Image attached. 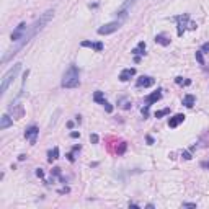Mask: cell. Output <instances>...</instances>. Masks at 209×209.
<instances>
[{"label":"cell","instance_id":"cell-32","mask_svg":"<svg viewBox=\"0 0 209 209\" xmlns=\"http://www.w3.org/2000/svg\"><path fill=\"white\" fill-rule=\"evenodd\" d=\"M67 159H69V162H75V157H74L72 152H70V154H67Z\"/></svg>","mask_w":209,"mask_h":209},{"label":"cell","instance_id":"cell-6","mask_svg":"<svg viewBox=\"0 0 209 209\" xmlns=\"http://www.w3.org/2000/svg\"><path fill=\"white\" fill-rule=\"evenodd\" d=\"M175 20H177V23H178V36H183V33H185V30H186V26H188L190 15L183 13V15H180V16H175Z\"/></svg>","mask_w":209,"mask_h":209},{"label":"cell","instance_id":"cell-34","mask_svg":"<svg viewBox=\"0 0 209 209\" xmlns=\"http://www.w3.org/2000/svg\"><path fill=\"white\" fill-rule=\"evenodd\" d=\"M147 142H149V146H152V144H154V139L150 136H147Z\"/></svg>","mask_w":209,"mask_h":209},{"label":"cell","instance_id":"cell-13","mask_svg":"<svg viewBox=\"0 0 209 209\" xmlns=\"http://www.w3.org/2000/svg\"><path fill=\"white\" fill-rule=\"evenodd\" d=\"M132 3H134V0H126V2L123 3V7H121V8L116 12V15H118V16H121V18H123V16H126V15H127V10H129V5H132Z\"/></svg>","mask_w":209,"mask_h":209},{"label":"cell","instance_id":"cell-14","mask_svg":"<svg viewBox=\"0 0 209 209\" xmlns=\"http://www.w3.org/2000/svg\"><path fill=\"white\" fill-rule=\"evenodd\" d=\"M13 124V119L10 118L8 114H3L2 118H0V129H7Z\"/></svg>","mask_w":209,"mask_h":209},{"label":"cell","instance_id":"cell-19","mask_svg":"<svg viewBox=\"0 0 209 209\" xmlns=\"http://www.w3.org/2000/svg\"><path fill=\"white\" fill-rule=\"evenodd\" d=\"M93 100L96 101V103H100V104H103V101H104V96H103V91H95V95H93Z\"/></svg>","mask_w":209,"mask_h":209},{"label":"cell","instance_id":"cell-25","mask_svg":"<svg viewBox=\"0 0 209 209\" xmlns=\"http://www.w3.org/2000/svg\"><path fill=\"white\" fill-rule=\"evenodd\" d=\"M52 175L59 177V175H60V168H59V167H54V168H52Z\"/></svg>","mask_w":209,"mask_h":209},{"label":"cell","instance_id":"cell-26","mask_svg":"<svg viewBox=\"0 0 209 209\" xmlns=\"http://www.w3.org/2000/svg\"><path fill=\"white\" fill-rule=\"evenodd\" d=\"M201 52H209V43L203 44V47H201Z\"/></svg>","mask_w":209,"mask_h":209},{"label":"cell","instance_id":"cell-5","mask_svg":"<svg viewBox=\"0 0 209 209\" xmlns=\"http://www.w3.org/2000/svg\"><path fill=\"white\" fill-rule=\"evenodd\" d=\"M28 28H30V26H28V25H26L25 21L20 23L18 26H16V28L13 30V33H12V41H13V43H18L20 39H21V38L25 36V34H26Z\"/></svg>","mask_w":209,"mask_h":209},{"label":"cell","instance_id":"cell-20","mask_svg":"<svg viewBox=\"0 0 209 209\" xmlns=\"http://www.w3.org/2000/svg\"><path fill=\"white\" fill-rule=\"evenodd\" d=\"M165 114H170V108H164V109H160V111H155V118H162Z\"/></svg>","mask_w":209,"mask_h":209},{"label":"cell","instance_id":"cell-22","mask_svg":"<svg viewBox=\"0 0 209 209\" xmlns=\"http://www.w3.org/2000/svg\"><path fill=\"white\" fill-rule=\"evenodd\" d=\"M196 60H198L201 65H204V59H203V52H201V51H198V52H196Z\"/></svg>","mask_w":209,"mask_h":209},{"label":"cell","instance_id":"cell-23","mask_svg":"<svg viewBox=\"0 0 209 209\" xmlns=\"http://www.w3.org/2000/svg\"><path fill=\"white\" fill-rule=\"evenodd\" d=\"M103 106H104V109H106V113H113V106H111L106 100L103 101Z\"/></svg>","mask_w":209,"mask_h":209},{"label":"cell","instance_id":"cell-10","mask_svg":"<svg viewBox=\"0 0 209 209\" xmlns=\"http://www.w3.org/2000/svg\"><path fill=\"white\" fill-rule=\"evenodd\" d=\"M183 121H185V114H175V116H173V118H170L168 119V126L170 127H177L178 124H182Z\"/></svg>","mask_w":209,"mask_h":209},{"label":"cell","instance_id":"cell-7","mask_svg":"<svg viewBox=\"0 0 209 209\" xmlns=\"http://www.w3.org/2000/svg\"><path fill=\"white\" fill-rule=\"evenodd\" d=\"M38 134H39V129H38L36 126H30L26 131H25V137H26L31 144H36V136Z\"/></svg>","mask_w":209,"mask_h":209},{"label":"cell","instance_id":"cell-16","mask_svg":"<svg viewBox=\"0 0 209 209\" xmlns=\"http://www.w3.org/2000/svg\"><path fill=\"white\" fill-rule=\"evenodd\" d=\"M195 103H196L195 95H185V98H183V104H185L186 108H191Z\"/></svg>","mask_w":209,"mask_h":209},{"label":"cell","instance_id":"cell-9","mask_svg":"<svg viewBox=\"0 0 209 209\" xmlns=\"http://www.w3.org/2000/svg\"><path fill=\"white\" fill-rule=\"evenodd\" d=\"M134 74H136V69H124L123 72L119 74V80H121V82H127V80H129V78L131 77H134Z\"/></svg>","mask_w":209,"mask_h":209},{"label":"cell","instance_id":"cell-4","mask_svg":"<svg viewBox=\"0 0 209 209\" xmlns=\"http://www.w3.org/2000/svg\"><path fill=\"white\" fill-rule=\"evenodd\" d=\"M119 26H121V21H111V23H106V25H103V26L98 28V34H111V33L118 31Z\"/></svg>","mask_w":209,"mask_h":209},{"label":"cell","instance_id":"cell-2","mask_svg":"<svg viewBox=\"0 0 209 209\" xmlns=\"http://www.w3.org/2000/svg\"><path fill=\"white\" fill-rule=\"evenodd\" d=\"M60 85H62L64 88H75V87L80 85V78H78V69L75 67V65H70V67L65 70Z\"/></svg>","mask_w":209,"mask_h":209},{"label":"cell","instance_id":"cell-31","mask_svg":"<svg viewBox=\"0 0 209 209\" xmlns=\"http://www.w3.org/2000/svg\"><path fill=\"white\" fill-rule=\"evenodd\" d=\"M124 150H126V144L123 142V144H121V147H119V150H118V154H123Z\"/></svg>","mask_w":209,"mask_h":209},{"label":"cell","instance_id":"cell-29","mask_svg":"<svg viewBox=\"0 0 209 209\" xmlns=\"http://www.w3.org/2000/svg\"><path fill=\"white\" fill-rule=\"evenodd\" d=\"M183 159L190 160V159H191V154H190V152H186V150H183Z\"/></svg>","mask_w":209,"mask_h":209},{"label":"cell","instance_id":"cell-21","mask_svg":"<svg viewBox=\"0 0 209 209\" xmlns=\"http://www.w3.org/2000/svg\"><path fill=\"white\" fill-rule=\"evenodd\" d=\"M175 82H177L178 85H190L191 80H183V77H177L175 78Z\"/></svg>","mask_w":209,"mask_h":209},{"label":"cell","instance_id":"cell-15","mask_svg":"<svg viewBox=\"0 0 209 209\" xmlns=\"http://www.w3.org/2000/svg\"><path fill=\"white\" fill-rule=\"evenodd\" d=\"M57 159H59V149H57V147H54L52 150H49V152H47V162H51V164H52V162H54V160H57Z\"/></svg>","mask_w":209,"mask_h":209},{"label":"cell","instance_id":"cell-27","mask_svg":"<svg viewBox=\"0 0 209 209\" xmlns=\"http://www.w3.org/2000/svg\"><path fill=\"white\" fill-rule=\"evenodd\" d=\"M183 208H196V203H183Z\"/></svg>","mask_w":209,"mask_h":209},{"label":"cell","instance_id":"cell-33","mask_svg":"<svg viewBox=\"0 0 209 209\" xmlns=\"http://www.w3.org/2000/svg\"><path fill=\"white\" fill-rule=\"evenodd\" d=\"M70 137H74V139H77V137H80V134H78V132H75V131H74L72 134H70Z\"/></svg>","mask_w":209,"mask_h":209},{"label":"cell","instance_id":"cell-3","mask_svg":"<svg viewBox=\"0 0 209 209\" xmlns=\"http://www.w3.org/2000/svg\"><path fill=\"white\" fill-rule=\"evenodd\" d=\"M20 70H21V64H15L13 67L3 75V78H2V87H0V93H2V95H5V91H7V88H8V85L16 78V75H18Z\"/></svg>","mask_w":209,"mask_h":209},{"label":"cell","instance_id":"cell-1","mask_svg":"<svg viewBox=\"0 0 209 209\" xmlns=\"http://www.w3.org/2000/svg\"><path fill=\"white\" fill-rule=\"evenodd\" d=\"M52 15H54V10H47V12H44V13H43L41 16H39V18L36 20V21H34V25H33V26L28 28L26 34H25V36H23L21 39H20V41L16 43V44H15L13 49H10V51H8V54H5V56H3L2 62H3V64H5V62H8L10 57H13V56L18 54V51H21L23 47H25V46L28 44V43L31 41L33 38L36 36V33H38V31H41L43 28H44V25H47V21H49V20L52 18Z\"/></svg>","mask_w":209,"mask_h":209},{"label":"cell","instance_id":"cell-18","mask_svg":"<svg viewBox=\"0 0 209 209\" xmlns=\"http://www.w3.org/2000/svg\"><path fill=\"white\" fill-rule=\"evenodd\" d=\"M144 51H146V43L141 41L139 44H137L136 49H132V54L134 56H139V54H144Z\"/></svg>","mask_w":209,"mask_h":209},{"label":"cell","instance_id":"cell-8","mask_svg":"<svg viewBox=\"0 0 209 209\" xmlns=\"http://www.w3.org/2000/svg\"><path fill=\"white\" fill-rule=\"evenodd\" d=\"M155 83V80L152 77H147V75H142V77L137 78V82L136 85L137 87H144V88H147V87H152Z\"/></svg>","mask_w":209,"mask_h":209},{"label":"cell","instance_id":"cell-17","mask_svg":"<svg viewBox=\"0 0 209 209\" xmlns=\"http://www.w3.org/2000/svg\"><path fill=\"white\" fill-rule=\"evenodd\" d=\"M155 43H159V44H162V46H168L170 44V39H168L165 34H157V36H155Z\"/></svg>","mask_w":209,"mask_h":209},{"label":"cell","instance_id":"cell-28","mask_svg":"<svg viewBox=\"0 0 209 209\" xmlns=\"http://www.w3.org/2000/svg\"><path fill=\"white\" fill-rule=\"evenodd\" d=\"M90 141L93 142V144H96V142H98V136H96V134H91V136H90Z\"/></svg>","mask_w":209,"mask_h":209},{"label":"cell","instance_id":"cell-35","mask_svg":"<svg viewBox=\"0 0 209 209\" xmlns=\"http://www.w3.org/2000/svg\"><path fill=\"white\" fill-rule=\"evenodd\" d=\"M201 167H204V168H209V162H204V164H201Z\"/></svg>","mask_w":209,"mask_h":209},{"label":"cell","instance_id":"cell-11","mask_svg":"<svg viewBox=\"0 0 209 209\" xmlns=\"http://www.w3.org/2000/svg\"><path fill=\"white\" fill-rule=\"evenodd\" d=\"M160 98H162V90H157V91H154V93H150L149 96H147L146 98V103L147 104H152V103H157V101L160 100Z\"/></svg>","mask_w":209,"mask_h":209},{"label":"cell","instance_id":"cell-24","mask_svg":"<svg viewBox=\"0 0 209 209\" xmlns=\"http://www.w3.org/2000/svg\"><path fill=\"white\" fill-rule=\"evenodd\" d=\"M149 106H150V104L146 103V106H142V109H141L142 114H144V118H147V116H149Z\"/></svg>","mask_w":209,"mask_h":209},{"label":"cell","instance_id":"cell-30","mask_svg":"<svg viewBox=\"0 0 209 209\" xmlns=\"http://www.w3.org/2000/svg\"><path fill=\"white\" fill-rule=\"evenodd\" d=\"M36 175H38L39 178H43V177H44V172H43L41 168H38V170H36Z\"/></svg>","mask_w":209,"mask_h":209},{"label":"cell","instance_id":"cell-12","mask_svg":"<svg viewBox=\"0 0 209 209\" xmlns=\"http://www.w3.org/2000/svg\"><path fill=\"white\" fill-rule=\"evenodd\" d=\"M80 46L82 47H91V49H95V51H103V43H91V41H82L80 43Z\"/></svg>","mask_w":209,"mask_h":209}]
</instances>
